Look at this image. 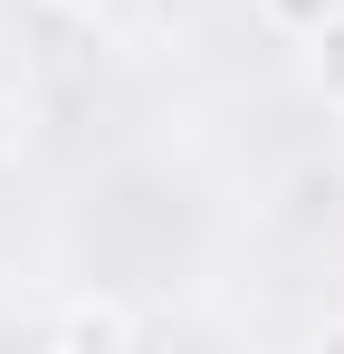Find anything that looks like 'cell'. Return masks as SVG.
Masks as SVG:
<instances>
[{
	"mask_svg": "<svg viewBox=\"0 0 344 354\" xmlns=\"http://www.w3.org/2000/svg\"><path fill=\"white\" fill-rule=\"evenodd\" d=\"M48 335H57V345H134V316L106 306V297H86V306H67V316H57Z\"/></svg>",
	"mask_w": 344,
	"mask_h": 354,
	"instance_id": "obj_1",
	"label": "cell"
},
{
	"mask_svg": "<svg viewBox=\"0 0 344 354\" xmlns=\"http://www.w3.org/2000/svg\"><path fill=\"white\" fill-rule=\"evenodd\" d=\"M306 67H316V96H325V106L344 115V10L325 19V29H316V39H306Z\"/></svg>",
	"mask_w": 344,
	"mask_h": 354,
	"instance_id": "obj_2",
	"label": "cell"
},
{
	"mask_svg": "<svg viewBox=\"0 0 344 354\" xmlns=\"http://www.w3.org/2000/svg\"><path fill=\"white\" fill-rule=\"evenodd\" d=\"M258 10H268V29H287V39H316L344 0H258Z\"/></svg>",
	"mask_w": 344,
	"mask_h": 354,
	"instance_id": "obj_3",
	"label": "cell"
},
{
	"mask_svg": "<svg viewBox=\"0 0 344 354\" xmlns=\"http://www.w3.org/2000/svg\"><path fill=\"white\" fill-rule=\"evenodd\" d=\"M316 345H344V316H325V326H316Z\"/></svg>",
	"mask_w": 344,
	"mask_h": 354,
	"instance_id": "obj_4",
	"label": "cell"
},
{
	"mask_svg": "<svg viewBox=\"0 0 344 354\" xmlns=\"http://www.w3.org/2000/svg\"><path fill=\"white\" fill-rule=\"evenodd\" d=\"M57 10H96V0H57Z\"/></svg>",
	"mask_w": 344,
	"mask_h": 354,
	"instance_id": "obj_5",
	"label": "cell"
}]
</instances>
